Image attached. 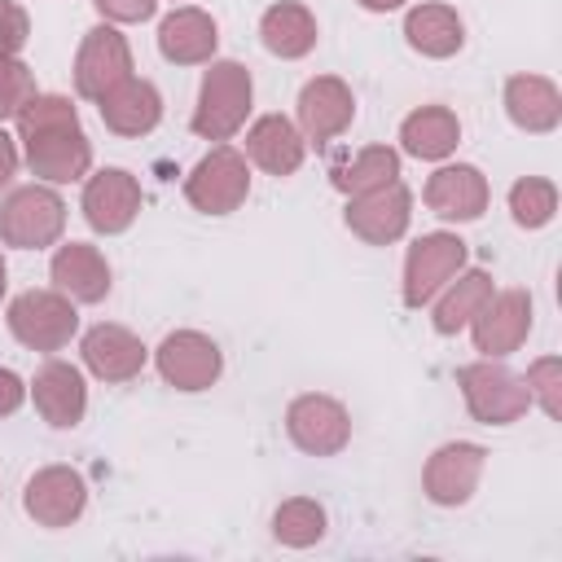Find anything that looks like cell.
I'll return each mask as SVG.
<instances>
[{"mask_svg": "<svg viewBox=\"0 0 562 562\" xmlns=\"http://www.w3.org/2000/svg\"><path fill=\"white\" fill-rule=\"evenodd\" d=\"M31 105L35 110L22 119L31 162L44 176H53V180H70L88 162V149L79 140V127H75L70 105L66 101H31Z\"/></svg>", "mask_w": 562, "mask_h": 562, "instance_id": "6da1fadb", "label": "cell"}, {"mask_svg": "<svg viewBox=\"0 0 562 562\" xmlns=\"http://www.w3.org/2000/svg\"><path fill=\"white\" fill-rule=\"evenodd\" d=\"M246 97H250V83H246L241 66H233V61L215 66V70L206 75V88H202V114L193 119V127H198L202 136H224V132H233V123H237Z\"/></svg>", "mask_w": 562, "mask_h": 562, "instance_id": "7a4b0ae2", "label": "cell"}, {"mask_svg": "<svg viewBox=\"0 0 562 562\" xmlns=\"http://www.w3.org/2000/svg\"><path fill=\"white\" fill-rule=\"evenodd\" d=\"M13 329H18V338H26L35 347H57L75 329V312L66 303H57L53 294H22L13 303Z\"/></svg>", "mask_w": 562, "mask_h": 562, "instance_id": "3957f363", "label": "cell"}, {"mask_svg": "<svg viewBox=\"0 0 562 562\" xmlns=\"http://www.w3.org/2000/svg\"><path fill=\"white\" fill-rule=\"evenodd\" d=\"M461 241L457 237H426L417 241V250L408 255V303L430 299L435 285H443V277L461 263Z\"/></svg>", "mask_w": 562, "mask_h": 562, "instance_id": "277c9868", "label": "cell"}, {"mask_svg": "<svg viewBox=\"0 0 562 562\" xmlns=\"http://www.w3.org/2000/svg\"><path fill=\"white\" fill-rule=\"evenodd\" d=\"M215 369H220V356L198 334H180V338H167L162 342V373L171 382H180L184 391H198L202 382H211Z\"/></svg>", "mask_w": 562, "mask_h": 562, "instance_id": "5b68a950", "label": "cell"}, {"mask_svg": "<svg viewBox=\"0 0 562 562\" xmlns=\"http://www.w3.org/2000/svg\"><path fill=\"white\" fill-rule=\"evenodd\" d=\"M127 70V48L114 31H92V40L83 44V57H79V88L88 97H101L110 83H119Z\"/></svg>", "mask_w": 562, "mask_h": 562, "instance_id": "8992f818", "label": "cell"}, {"mask_svg": "<svg viewBox=\"0 0 562 562\" xmlns=\"http://www.w3.org/2000/svg\"><path fill=\"white\" fill-rule=\"evenodd\" d=\"M246 189V176H241V162L233 154H215L198 167L193 184H189V198L206 211H228Z\"/></svg>", "mask_w": 562, "mask_h": 562, "instance_id": "52a82bcc", "label": "cell"}, {"mask_svg": "<svg viewBox=\"0 0 562 562\" xmlns=\"http://www.w3.org/2000/svg\"><path fill=\"white\" fill-rule=\"evenodd\" d=\"M83 356H88V364H92L101 378H127V373H136V369H140V360H145L140 342H136V338H127V334H123V329H114V325L92 329V334H88V342H83Z\"/></svg>", "mask_w": 562, "mask_h": 562, "instance_id": "ba28073f", "label": "cell"}, {"mask_svg": "<svg viewBox=\"0 0 562 562\" xmlns=\"http://www.w3.org/2000/svg\"><path fill=\"white\" fill-rule=\"evenodd\" d=\"M35 400H40V408L48 413L53 426H75V417H79V408H83V382H79L75 369L48 364V369L40 373V382H35Z\"/></svg>", "mask_w": 562, "mask_h": 562, "instance_id": "9c48e42d", "label": "cell"}, {"mask_svg": "<svg viewBox=\"0 0 562 562\" xmlns=\"http://www.w3.org/2000/svg\"><path fill=\"white\" fill-rule=\"evenodd\" d=\"M83 206H88V220H92L97 228H123V224L132 220V211H136V189H132V180H127L123 171H105V176L88 189Z\"/></svg>", "mask_w": 562, "mask_h": 562, "instance_id": "30bf717a", "label": "cell"}, {"mask_svg": "<svg viewBox=\"0 0 562 562\" xmlns=\"http://www.w3.org/2000/svg\"><path fill=\"white\" fill-rule=\"evenodd\" d=\"M26 224H35V241L53 237L57 224H61V202H57L53 193H44V189L18 193V198L4 206V233H9L13 241H22V237H26Z\"/></svg>", "mask_w": 562, "mask_h": 562, "instance_id": "8fae6325", "label": "cell"}, {"mask_svg": "<svg viewBox=\"0 0 562 562\" xmlns=\"http://www.w3.org/2000/svg\"><path fill=\"white\" fill-rule=\"evenodd\" d=\"M211 44H215V26L202 13H193V9H184V13H176V18L162 22V53L176 57V61H193Z\"/></svg>", "mask_w": 562, "mask_h": 562, "instance_id": "7c38bea8", "label": "cell"}, {"mask_svg": "<svg viewBox=\"0 0 562 562\" xmlns=\"http://www.w3.org/2000/svg\"><path fill=\"white\" fill-rule=\"evenodd\" d=\"M101 114H105V123L119 127V132H145V127L158 119V97H154L149 83H127L119 97H110V101L101 105Z\"/></svg>", "mask_w": 562, "mask_h": 562, "instance_id": "4fadbf2b", "label": "cell"}, {"mask_svg": "<svg viewBox=\"0 0 562 562\" xmlns=\"http://www.w3.org/2000/svg\"><path fill=\"white\" fill-rule=\"evenodd\" d=\"M250 154L268 171H294V162H299L303 149H299V136H294V127L285 119H263L255 127V136H250Z\"/></svg>", "mask_w": 562, "mask_h": 562, "instance_id": "5bb4252c", "label": "cell"}, {"mask_svg": "<svg viewBox=\"0 0 562 562\" xmlns=\"http://www.w3.org/2000/svg\"><path fill=\"white\" fill-rule=\"evenodd\" d=\"M430 202L439 206V215H479V202H483L479 176L470 167L439 171L435 184H430Z\"/></svg>", "mask_w": 562, "mask_h": 562, "instance_id": "9a60e30c", "label": "cell"}, {"mask_svg": "<svg viewBox=\"0 0 562 562\" xmlns=\"http://www.w3.org/2000/svg\"><path fill=\"white\" fill-rule=\"evenodd\" d=\"M53 272H57V281H61L66 290H75L79 299H101L105 285H110L101 259H97L88 246H70V250H61L57 263H53Z\"/></svg>", "mask_w": 562, "mask_h": 562, "instance_id": "2e32d148", "label": "cell"}, {"mask_svg": "<svg viewBox=\"0 0 562 562\" xmlns=\"http://www.w3.org/2000/svg\"><path fill=\"white\" fill-rule=\"evenodd\" d=\"M312 18L303 13V9H294V4H277V9H268V18H263V44L272 48V53H285V57H294V53H303L307 44H312Z\"/></svg>", "mask_w": 562, "mask_h": 562, "instance_id": "e0dca14e", "label": "cell"}, {"mask_svg": "<svg viewBox=\"0 0 562 562\" xmlns=\"http://www.w3.org/2000/svg\"><path fill=\"white\" fill-rule=\"evenodd\" d=\"M48 501H61V505H57V509H48V514H44V522L70 518V514L83 505V487H79V479H75V474H61V470H53V474L35 479V483H31V496H26L31 514H40Z\"/></svg>", "mask_w": 562, "mask_h": 562, "instance_id": "ac0fdd59", "label": "cell"}, {"mask_svg": "<svg viewBox=\"0 0 562 562\" xmlns=\"http://www.w3.org/2000/svg\"><path fill=\"white\" fill-rule=\"evenodd\" d=\"M408 40L426 53H452L461 44V22L448 9H417L408 18Z\"/></svg>", "mask_w": 562, "mask_h": 562, "instance_id": "d6986e66", "label": "cell"}, {"mask_svg": "<svg viewBox=\"0 0 562 562\" xmlns=\"http://www.w3.org/2000/svg\"><path fill=\"white\" fill-rule=\"evenodd\" d=\"M351 114V101H347V92L338 88V83H312L307 92H303V123L321 136V132H334L342 119Z\"/></svg>", "mask_w": 562, "mask_h": 562, "instance_id": "ffe728a7", "label": "cell"}, {"mask_svg": "<svg viewBox=\"0 0 562 562\" xmlns=\"http://www.w3.org/2000/svg\"><path fill=\"white\" fill-rule=\"evenodd\" d=\"M404 140H408V149H413V154L435 158V154H443V149L457 140V123H452L448 114H439V110H422V114H413V119H408Z\"/></svg>", "mask_w": 562, "mask_h": 562, "instance_id": "44dd1931", "label": "cell"}, {"mask_svg": "<svg viewBox=\"0 0 562 562\" xmlns=\"http://www.w3.org/2000/svg\"><path fill=\"white\" fill-rule=\"evenodd\" d=\"M22 35H26V18H22L18 9L0 4V53L18 48V44H22Z\"/></svg>", "mask_w": 562, "mask_h": 562, "instance_id": "7402d4cb", "label": "cell"}, {"mask_svg": "<svg viewBox=\"0 0 562 562\" xmlns=\"http://www.w3.org/2000/svg\"><path fill=\"white\" fill-rule=\"evenodd\" d=\"M105 13H114V18H145L149 9H154V0H97Z\"/></svg>", "mask_w": 562, "mask_h": 562, "instance_id": "603a6c76", "label": "cell"}, {"mask_svg": "<svg viewBox=\"0 0 562 562\" xmlns=\"http://www.w3.org/2000/svg\"><path fill=\"white\" fill-rule=\"evenodd\" d=\"M18 400H22V382L13 373H0V408L9 413V408H18Z\"/></svg>", "mask_w": 562, "mask_h": 562, "instance_id": "cb8c5ba5", "label": "cell"}, {"mask_svg": "<svg viewBox=\"0 0 562 562\" xmlns=\"http://www.w3.org/2000/svg\"><path fill=\"white\" fill-rule=\"evenodd\" d=\"M9 171H13V149H9V140L0 136V180H4Z\"/></svg>", "mask_w": 562, "mask_h": 562, "instance_id": "d4e9b609", "label": "cell"}, {"mask_svg": "<svg viewBox=\"0 0 562 562\" xmlns=\"http://www.w3.org/2000/svg\"><path fill=\"white\" fill-rule=\"evenodd\" d=\"M364 4H369V9H391L395 0H364Z\"/></svg>", "mask_w": 562, "mask_h": 562, "instance_id": "484cf974", "label": "cell"}, {"mask_svg": "<svg viewBox=\"0 0 562 562\" xmlns=\"http://www.w3.org/2000/svg\"><path fill=\"white\" fill-rule=\"evenodd\" d=\"M0 285H4V281H0Z\"/></svg>", "mask_w": 562, "mask_h": 562, "instance_id": "4316f807", "label": "cell"}]
</instances>
